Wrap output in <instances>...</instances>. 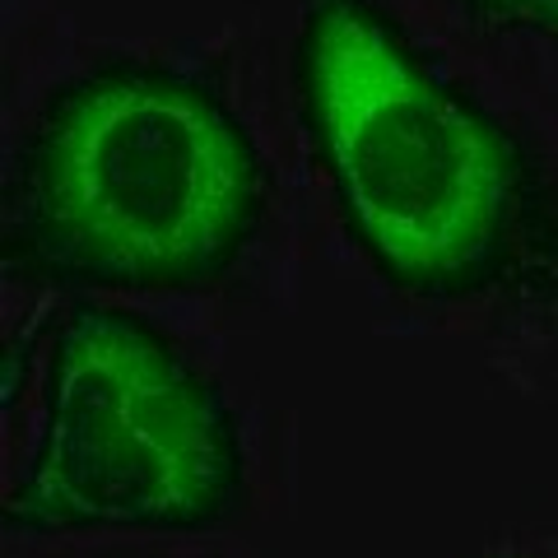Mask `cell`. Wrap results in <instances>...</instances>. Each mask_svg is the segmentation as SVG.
Returning <instances> with one entry per match:
<instances>
[{"label":"cell","mask_w":558,"mask_h":558,"mask_svg":"<svg viewBox=\"0 0 558 558\" xmlns=\"http://www.w3.org/2000/svg\"><path fill=\"white\" fill-rule=\"evenodd\" d=\"M247 502L238 414L182 340L94 299L51 312L38 428L5 494L10 535H201Z\"/></svg>","instance_id":"3957f363"},{"label":"cell","mask_w":558,"mask_h":558,"mask_svg":"<svg viewBox=\"0 0 558 558\" xmlns=\"http://www.w3.org/2000/svg\"><path fill=\"white\" fill-rule=\"evenodd\" d=\"M488 558H517V554H488Z\"/></svg>","instance_id":"5b68a950"},{"label":"cell","mask_w":558,"mask_h":558,"mask_svg":"<svg viewBox=\"0 0 558 558\" xmlns=\"http://www.w3.org/2000/svg\"><path fill=\"white\" fill-rule=\"evenodd\" d=\"M461 10L480 28L494 33H526L558 57V0H461Z\"/></svg>","instance_id":"277c9868"},{"label":"cell","mask_w":558,"mask_h":558,"mask_svg":"<svg viewBox=\"0 0 558 558\" xmlns=\"http://www.w3.org/2000/svg\"><path fill=\"white\" fill-rule=\"evenodd\" d=\"M293 94L336 215L418 303L558 307L549 154L377 0H299Z\"/></svg>","instance_id":"6da1fadb"},{"label":"cell","mask_w":558,"mask_h":558,"mask_svg":"<svg viewBox=\"0 0 558 558\" xmlns=\"http://www.w3.org/2000/svg\"><path fill=\"white\" fill-rule=\"evenodd\" d=\"M0 205L24 284L201 293L266 229L270 163L209 70L121 51L38 98Z\"/></svg>","instance_id":"7a4b0ae2"}]
</instances>
